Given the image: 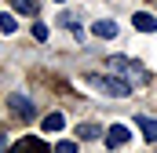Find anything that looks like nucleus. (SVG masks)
<instances>
[{
    "mask_svg": "<svg viewBox=\"0 0 157 153\" xmlns=\"http://www.w3.org/2000/svg\"><path fill=\"white\" fill-rule=\"evenodd\" d=\"M84 84L95 88V91H102V95H113V99L132 95V84L121 80V76H110V73H88V76H84Z\"/></svg>",
    "mask_w": 157,
    "mask_h": 153,
    "instance_id": "f257e3e1",
    "label": "nucleus"
},
{
    "mask_svg": "<svg viewBox=\"0 0 157 153\" xmlns=\"http://www.w3.org/2000/svg\"><path fill=\"white\" fill-rule=\"evenodd\" d=\"M110 66H113V69H117V76H121V80H128L132 88H139V84H146V80H150L146 66H143V62H135V58L113 55V58H110Z\"/></svg>",
    "mask_w": 157,
    "mask_h": 153,
    "instance_id": "f03ea898",
    "label": "nucleus"
},
{
    "mask_svg": "<svg viewBox=\"0 0 157 153\" xmlns=\"http://www.w3.org/2000/svg\"><path fill=\"white\" fill-rule=\"evenodd\" d=\"M7 106H11V113L18 117V120H33V117H37V106H33L26 95H11V99H7Z\"/></svg>",
    "mask_w": 157,
    "mask_h": 153,
    "instance_id": "7ed1b4c3",
    "label": "nucleus"
},
{
    "mask_svg": "<svg viewBox=\"0 0 157 153\" xmlns=\"http://www.w3.org/2000/svg\"><path fill=\"white\" fill-rule=\"evenodd\" d=\"M11 153H51V150H48V142H44V139H37V135H33V139L15 142V146H11Z\"/></svg>",
    "mask_w": 157,
    "mask_h": 153,
    "instance_id": "20e7f679",
    "label": "nucleus"
},
{
    "mask_svg": "<svg viewBox=\"0 0 157 153\" xmlns=\"http://www.w3.org/2000/svg\"><path fill=\"white\" fill-rule=\"evenodd\" d=\"M128 139H132V131H128L124 124H113V128L106 131V146H110V150H117V146H124Z\"/></svg>",
    "mask_w": 157,
    "mask_h": 153,
    "instance_id": "39448f33",
    "label": "nucleus"
},
{
    "mask_svg": "<svg viewBox=\"0 0 157 153\" xmlns=\"http://www.w3.org/2000/svg\"><path fill=\"white\" fill-rule=\"evenodd\" d=\"M132 22H135V29H139V33H154V29H157V18L150 15V11H135V15H132Z\"/></svg>",
    "mask_w": 157,
    "mask_h": 153,
    "instance_id": "423d86ee",
    "label": "nucleus"
},
{
    "mask_svg": "<svg viewBox=\"0 0 157 153\" xmlns=\"http://www.w3.org/2000/svg\"><path fill=\"white\" fill-rule=\"evenodd\" d=\"M91 33H95V37H102V40H110V37H117V22H110V18H99V22L91 26Z\"/></svg>",
    "mask_w": 157,
    "mask_h": 153,
    "instance_id": "0eeeda50",
    "label": "nucleus"
},
{
    "mask_svg": "<svg viewBox=\"0 0 157 153\" xmlns=\"http://www.w3.org/2000/svg\"><path fill=\"white\" fill-rule=\"evenodd\" d=\"M135 124H139V131H143L150 142H157V120H154V117H146V113H143L139 120H135Z\"/></svg>",
    "mask_w": 157,
    "mask_h": 153,
    "instance_id": "6e6552de",
    "label": "nucleus"
},
{
    "mask_svg": "<svg viewBox=\"0 0 157 153\" xmlns=\"http://www.w3.org/2000/svg\"><path fill=\"white\" fill-rule=\"evenodd\" d=\"M99 135H102V128H99V124H91V120L77 128V139H84V142H91V139H99Z\"/></svg>",
    "mask_w": 157,
    "mask_h": 153,
    "instance_id": "1a4fd4ad",
    "label": "nucleus"
},
{
    "mask_svg": "<svg viewBox=\"0 0 157 153\" xmlns=\"http://www.w3.org/2000/svg\"><path fill=\"white\" fill-rule=\"evenodd\" d=\"M66 128V117L62 113H48L44 117V131H62Z\"/></svg>",
    "mask_w": 157,
    "mask_h": 153,
    "instance_id": "9d476101",
    "label": "nucleus"
},
{
    "mask_svg": "<svg viewBox=\"0 0 157 153\" xmlns=\"http://www.w3.org/2000/svg\"><path fill=\"white\" fill-rule=\"evenodd\" d=\"M15 29H18L15 15H11V11H0V33H15Z\"/></svg>",
    "mask_w": 157,
    "mask_h": 153,
    "instance_id": "9b49d317",
    "label": "nucleus"
},
{
    "mask_svg": "<svg viewBox=\"0 0 157 153\" xmlns=\"http://www.w3.org/2000/svg\"><path fill=\"white\" fill-rule=\"evenodd\" d=\"M15 4V11H22V15H37V0H11Z\"/></svg>",
    "mask_w": 157,
    "mask_h": 153,
    "instance_id": "f8f14e48",
    "label": "nucleus"
},
{
    "mask_svg": "<svg viewBox=\"0 0 157 153\" xmlns=\"http://www.w3.org/2000/svg\"><path fill=\"white\" fill-rule=\"evenodd\" d=\"M33 37H37V40H48V26H44V22H33Z\"/></svg>",
    "mask_w": 157,
    "mask_h": 153,
    "instance_id": "ddd939ff",
    "label": "nucleus"
},
{
    "mask_svg": "<svg viewBox=\"0 0 157 153\" xmlns=\"http://www.w3.org/2000/svg\"><path fill=\"white\" fill-rule=\"evenodd\" d=\"M55 153H77V142H59Z\"/></svg>",
    "mask_w": 157,
    "mask_h": 153,
    "instance_id": "4468645a",
    "label": "nucleus"
},
{
    "mask_svg": "<svg viewBox=\"0 0 157 153\" xmlns=\"http://www.w3.org/2000/svg\"><path fill=\"white\" fill-rule=\"evenodd\" d=\"M55 4H62V0H55Z\"/></svg>",
    "mask_w": 157,
    "mask_h": 153,
    "instance_id": "2eb2a0df",
    "label": "nucleus"
}]
</instances>
